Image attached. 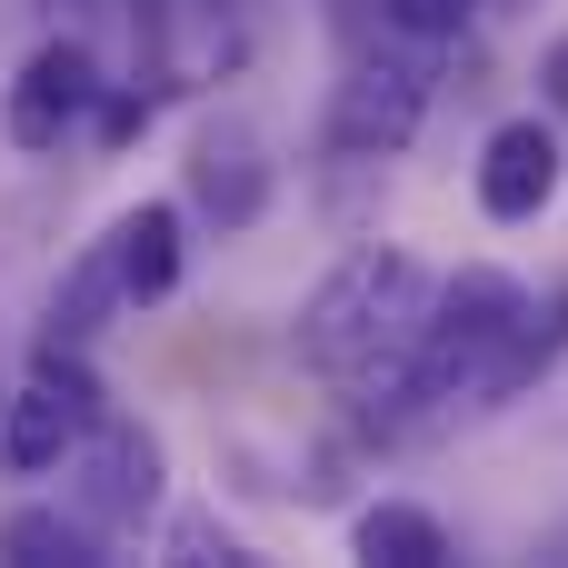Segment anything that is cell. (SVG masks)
Returning a JSON list of instances; mask_svg holds the SVG:
<instances>
[{
	"label": "cell",
	"instance_id": "obj_7",
	"mask_svg": "<svg viewBox=\"0 0 568 568\" xmlns=\"http://www.w3.org/2000/svg\"><path fill=\"white\" fill-rule=\"evenodd\" d=\"M559 180H568V150H559V130L529 110V120H499L489 140H479V210L489 220H539L549 200H559Z\"/></svg>",
	"mask_w": 568,
	"mask_h": 568
},
{
	"label": "cell",
	"instance_id": "obj_3",
	"mask_svg": "<svg viewBox=\"0 0 568 568\" xmlns=\"http://www.w3.org/2000/svg\"><path fill=\"white\" fill-rule=\"evenodd\" d=\"M429 120V60L419 40H379L349 50L339 90H329V160H399Z\"/></svg>",
	"mask_w": 568,
	"mask_h": 568
},
{
	"label": "cell",
	"instance_id": "obj_11",
	"mask_svg": "<svg viewBox=\"0 0 568 568\" xmlns=\"http://www.w3.org/2000/svg\"><path fill=\"white\" fill-rule=\"evenodd\" d=\"M110 250H120V290H130V310H150V300L180 290V210H170V200L120 210V220H110Z\"/></svg>",
	"mask_w": 568,
	"mask_h": 568
},
{
	"label": "cell",
	"instance_id": "obj_10",
	"mask_svg": "<svg viewBox=\"0 0 568 568\" xmlns=\"http://www.w3.org/2000/svg\"><path fill=\"white\" fill-rule=\"evenodd\" d=\"M349 549L369 568H449L459 559V539H449L439 509H419V499H369V509L349 519Z\"/></svg>",
	"mask_w": 568,
	"mask_h": 568
},
{
	"label": "cell",
	"instance_id": "obj_5",
	"mask_svg": "<svg viewBox=\"0 0 568 568\" xmlns=\"http://www.w3.org/2000/svg\"><path fill=\"white\" fill-rule=\"evenodd\" d=\"M100 50L80 40V30H60V40H40L30 60H20V80H10V140L30 150V160H50V150H70L90 120H100Z\"/></svg>",
	"mask_w": 568,
	"mask_h": 568
},
{
	"label": "cell",
	"instance_id": "obj_8",
	"mask_svg": "<svg viewBox=\"0 0 568 568\" xmlns=\"http://www.w3.org/2000/svg\"><path fill=\"white\" fill-rule=\"evenodd\" d=\"M559 359H568V280H549V300H529V310L509 320V339H499V359L479 369V399H469V409H519Z\"/></svg>",
	"mask_w": 568,
	"mask_h": 568
},
{
	"label": "cell",
	"instance_id": "obj_18",
	"mask_svg": "<svg viewBox=\"0 0 568 568\" xmlns=\"http://www.w3.org/2000/svg\"><path fill=\"white\" fill-rule=\"evenodd\" d=\"M489 10H529V0H489Z\"/></svg>",
	"mask_w": 568,
	"mask_h": 568
},
{
	"label": "cell",
	"instance_id": "obj_19",
	"mask_svg": "<svg viewBox=\"0 0 568 568\" xmlns=\"http://www.w3.org/2000/svg\"><path fill=\"white\" fill-rule=\"evenodd\" d=\"M0 399H10V389H0Z\"/></svg>",
	"mask_w": 568,
	"mask_h": 568
},
{
	"label": "cell",
	"instance_id": "obj_16",
	"mask_svg": "<svg viewBox=\"0 0 568 568\" xmlns=\"http://www.w3.org/2000/svg\"><path fill=\"white\" fill-rule=\"evenodd\" d=\"M539 100H549V120H568V30L539 50Z\"/></svg>",
	"mask_w": 568,
	"mask_h": 568
},
{
	"label": "cell",
	"instance_id": "obj_1",
	"mask_svg": "<svg viewBox=\"0 0 568 568\" xmlns=\"http://www.w3.org/2000/svg\"><path fill=\"white\" fill-rule=\"evenodd\" d=\"M429 290H439V280H429L409 250H349V260L300 300V320H290L300 369H320V379H369L379 359L409 349V329L429 320Z\"/></svg>",
	"mask_w": 568,
	"mask_h": 568
},
{
	"label": "cell",
	"instance_id": "obj_4",
	"mask_svg": "<svg viewBox=\"0 0 568 568\" xmlns=\"http://www.w3.org/2000/svg\"><path fill=\"white\" fill-rule=\"evenodd\" d=\"M160 479H170V459H160V429H140V419H100L70 449V509L100 539H140L160 519Z\"/></svg>",
	"mask_w": 568,
	"mask_h": 568
},
{
	"label": "cell",
	"instance_id": "obj_14",
	"mask_svg": "<svg viewBox=\"0 0 568 568\" xmlns=\"http://www.w3.org/2000/svg\"><path fill=\"white\" fill-rule=\"evenodd\" d=\"M170 559H180V568H240L250 549H240L210 509H180V519H170Z\"/></svg>",
	"mask_w": 568,
	"mask_h": 568
},
{
	"label": "cell",
	"instance_id": "obj_2",
	"mask_svg": "<svg viewBox=\"0 0 568 568\" xmlns=\"http://www.w3.org/2000/svg\"><path fill=\"white\" fill-rule=\"evenodd\" d=\"M100 419H110V399H100L90 359L60 349V339H40L30 379L0 399V469H10V479H50V469H70V449H80Z\"/></svg>",
	"mask_w": 568,
	"mask_h": 568
},
{
	"label": "cell",
	"instance_id": "obj_12",
	"mask_svg": "<svg viewBox=\"0 0 568 568\" xmlns=\"http://www.w3.org/2000/svg\"><path fill=\"white\" fill-rule=\"evenodd\" d=\"M100 529L80 519V509H50V499H30V509H10L0 519V559L10 568H100Z\"/></svg>",
	"mask_w": 568,
	"mask_h": 568
},
{
	"label": "cell",
	"instance_id": "obj_17",
	"mask_svg": "<svg viewBox=\"0 0 568 568\" xmlns=\"http://www.w3.org/2000/svg\"><path fill=\"white\" fill-rule=\"evenodd\" d=\"M40 10H50V20H80V10H100V0H40Z\"/></svg>",
	"mask_w": 568,
	"mask_h": 568
},
{
	"label": "cell",
	"instance_id": "obj_6",
	"mask_svg": "<svg viewBox=\"0 0 568 568\" xmlns=\"http://www.w3.org/2000/svg\"><path fill=\"white\" fill-rule=\"evenodd\" d=\"M270 190H280V170H270L260 120H240V110L200 120V140H190V210H200L220 240H240V230H260Z\"/></svg>",
	"mask_w": 568,
	"mask_h": 568
},
{
	"label": "cell",
	"instance_id": "obj_9",
	"mask_svg": "<svg viewBox=\"0 0 568 568\" xmlns=\"http://www.w3.org/2000/svg\"><path fill=\"white\" fill-rule=\"evenodd\" d=\"M130 310V290H120V250L110 240H90L70 270H60V290H50V320H40V339H60V349H90L110 320Z\"/></svg>",
	"mask_w": 568,
	"mask_h": 568
},
{
	"label": "cell",
	"instance_id": "obj_13",
	"mask_svg": "<svg viewBox=\"0 0 568 568\" xmlns=\"http://www.w3.org/2000/svg\"><path fill=\"white\" fill-rule=\"evenodd\" d=\"M469 10H479V0H379V20H389L399 40H419V50L459 40V30H469Z\"/></svg>",
	"mask_w": 568,
	"mask_h": 568
},
{
	"label": "cell",
	"instance_id": "obj_15",
	"mask_svg": "<svg viewBox=\"0 0 568 568\" xmlns=\"http://www.w3.org/2000/svg\"><path fill=\"white\" fill-rule=\"evenodd\" d=\"M150 110H160V90H140V80H130V90H100V140H110V150H120V140H140V130H150Z\"/></svg>",
	"mask_w": 568,
	"mask_h": 568
}]
</instances>
